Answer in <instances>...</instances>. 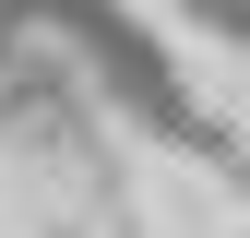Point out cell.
Returning <instances> with one entry per match:
<instances>
[{
    "label": "cell",
    "instance_id": "6da1fadb",
    "mask_svg": "<svg viewBox=\"0 0 250 238\" xmlns=\"http://www.w3.org/2000/svg\"><path fill=\"white\" fill-rule=\"evenodd\" d=\"M179 24H191L203 48H227L238 72H250V0H179Z\"/></svg>",
    "mask_w": 250,
    "mask_h": 238
}]
</instances>
